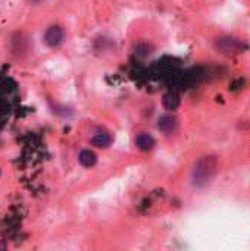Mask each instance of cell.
<instances>
[{
    "instance_id": "obj_11",
    "label": "cell",
    "mask_w": 250,
    "mask_h": 251,
    "mask_svg": "<svg viewBox=\"0 0 250 251\" xmlns=\"http://www.w3.org/2000/svg\"><path fill=\"white\" fill-rule=\"evenodd\" d=\"M0 174H1V169H0Z\"/></svg>"
},
{
    "instance_id": "obj_10",
    "label": "cell",
    "mask_w": 250,
    "mask_h": 251,
    "mask_svg": "<svg viewBox=\"0 0 250 251\" xmlns=\"http://www.w3.org/2000/svg\"><path fill=\"white\" fill-rule=\"evenodd\" d=\"M31 1H34V3H37V1H41V0H31Z\"/></svg>"
},
{
    "instance_id": "obj_2",
    "label": "cell",
    "mask_w": 250,
    "mask_h": 251,
    "mask_svg": "<svg viewBox=\"0 0 250 251\" xmlns=\"http://www.w3.org/2000/svg\"><path fill=\"white\" fill-rule=\"evenodd\" d=\"M215 47H217V50H220L225 56H236V54H240L245 51L246 44L237 37L225 35V37H221L215 41Z\"/></svg>"
},
{
    "instance_id": "obj_3",
    "label": "cell",
    "mask_w": 250,
    "mask_h": 251,
    "mask_svg": "<svg viewBox=\"0 0 250 251\" xmlns=\"http://www.w3.org/2000/svg\"><path fill=\"white\" fill-rule=\"evenodd\" d=\"M63 38H65V32H63V28L60 25L49 26L46 34H44V41L50 47H57L59 44H62Z\"/></svg>"
},
{
    "instance_id": "obj_6",
    "label": "cell",
    "mask_w": 250,
    "mask_h": 251,
    "mask_svg": "<svg viewBox=\"0 0 250 251\" xmlns=\"http://www.w3.org/2000/svg\"><path fill=\"white\" fill-rule=\"evenodd\" d=\"M180 103H181V100H180V96L177 93L169 91V93L164 94V97H162V106L167 110H175L180 106Z\"/></svg>"
},
{
    "instance_id": "obj_5",
    "label": "cell",
    "mask_w": 250,
    "mask_h": 251,
    "mask_svg": "<svg viewBox=\"0 0 250 251\" xmlns=\"http://www.w3.org/2000/svg\"><path fill=\"white\" fill-rule=\"evenodd\" d=\"M136 146L143 151H149V150H152L155 147V138L150 134H146V132L139 134L136 137Z\"/></svg>"
},
{
    "instance_id": "obj_8",
    "label": "cell",
    "mask_w": 250,
    "mask_h": 251,
    "mask_svg": "<svg viewBox=\"0 0 250 251\" xmlns=\"http://www.w3.org/2000/svg\"><path fill=\"white\" fill-rule=\"evenodd\" d=\"M112 143V137L106 132H100V134H96L93 138H91V144L99 147V149H106L109 147Z\"/></svg>"
},
{
    "instance_id": "obj_9",
    "label": "cell",
    "mask_w": 250,
    "mask_h": 251,
    "mask_svg": "<svg viewBox=\"0 0 250 251\" xmlns=\"http://www.w3.org/2000/svg\"><path fill=\"white\" fill-rule=\"evenodd\" d=\"M149 50H150V47H149L147 44H144V43H140V44H137V47H136V53H137L139 56H141V57H143V56H147V54L150 53Z\"/></svg>"
},
{
    "instance_id": "obj_4",
    "label": "cell",
    "mask_w": 250,
    "mask_h": 251,
    "mask_svg": "<svg viewBox=\"0 0 250 251\" xmlns=\"http://www.w3.org/2000/svg\"><path fill=\"white\" fill-rule=\"evenodd\" d=\"M177 125H178L177 118L172 116V115H162L158 119V128L162 132H171V131H174L177 128Z\"/></svg>"
},
{
    "instance_id": "obj_1",
    "label": "cell",
    "mask_w": 250,
    "mask_h": 251,
    "mask_svg": "<svg viewBox=\"0 0 250 251\" xmlns=\"http://www.w3.org/2000/svg\"><path fill=\"white\" fill-rule=\"evenodd\" d=\"M218 169V160L215 156H202L199 157L192 169V182L194 187H206L215 176Z\"/></svg>"
},
{
    "instance_id": "obj_7",
    "label": "cell",
    "mask_w": 250,
    "mask_h": 251,
    "mask_svg": "<svg viewBox=\"0 0 250 251\" xmlns=\"http://www.w3.org/2000/svg\"><path fill=\"white\" fill-rule=\"evenodd\" d=\"M78 160L84 168H93L97 162V156L91 150H81L78 154Z\"/></svg>"
}]
</instances>
